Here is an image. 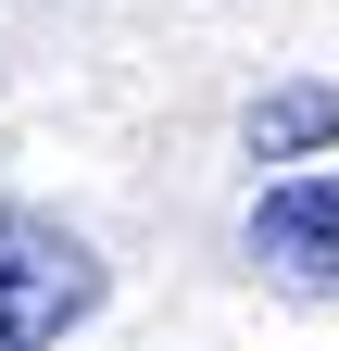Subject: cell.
Instances as JSON below:
<instances>
[{"label": "cell", "mask_w": 339, "mask_h": 351, "mask_svg": "<svg viewBox=\"0 0 339 351\" xmlns=\"http://www.w3.org/2000/svg\"><path fill=\"white\" fill-rule=\"evenodd\" d=\"M113 301V263L51 201H0V351H63Z\"/></svg>", "instance_id": "6da1fadb"}, {"label": "cell", "mask_w": 339, "mask_h": 351, "mask_svg": "<svg viewBox=\"0 0 339 351\" xmlns=\"http://www.w3.org/2000/svg\"><path fill=\"white\" fill-rule=\"evenodd\" d=\"M239 251L264 263L277 289L339 301V163H314V176H264L251 213H239Z\"/></svg>", "instance_id": "7a4b0ae2"}, {"label": "cell", "mask_w": 339, "mask_h": 351, "mask_svg": "<svg viewBox=\"0 0 339 351\" xmlns=\"http://www.w3.org/2000/svg\"><path fill=\"white\" fill-rule=\"evenodd\" d=\"M239 151H251V163L314 176V163L339 151V88H327V75H289V88H264V101L239 113Z\"/></svg>", "instance_id": "3957f363"}]
</instances>
